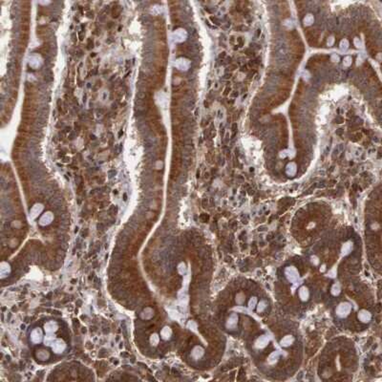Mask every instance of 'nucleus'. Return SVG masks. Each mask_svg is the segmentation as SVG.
<instances>
[{
    "instance_id": "b1692460",
    "label": "nucleus",
    "mask_w": 382,
    "mask_h": 382,
    "mask_svg": "<svg viewBox=\"0 0 382 382\" xmlns=\"http://www.w3.org/2000/svg\"><path fill=\"white\" fill-rule=\"evenodd\" d=\"M159 342H160V336H159V334L153 333L152 335L150 336V343H151V345H153V346H157V345L159 344Z\"/></svg>"
},
{
    "instance_id": "2eb2a0df",
    "label": "nucleus",
    "mask_w": 382,
    "mask_h": 382,
    "mask_svg": "<svg viewBox=\"0 0 382 382\" xmlns=\"http://www.w3.org/2000/svg\"><path fill=\"white\" fill-rule=\"evenodd\" d=\"M36 356H38V358L40 359V360H46V359L49 358L50 354L46 350L41 349V350H38V353H36Z\"/></svg>"
},
{
    "instance_id": "4be33fe9",
    "label": "nucleus",
    "mask_w": 382,
    "mask_h": 382,
    "mask_svg": "<svg viewBox=\"0 0 382 382\" xmlns=\"http://www.w3.org/2000/svg\"><path fill=\"white\" fill-rule=\"evenodd\" d=\"M256 307H257V311L261 313V312L266 311V307H268V303H266L265 300H262L258 303V306H256Z\"/></svg>"
},
{
    "instance_id": "9b49d317",
    "label": "nucleus",
    "mask_w": 382,
    "mask_h": 382,
    "mask_svg": "<svg viewBox=\"0 0 382 382\" xmlns=\"http://www.w3.org/2000/svg\"><path fill=\"white\" fill-rule=\"evenodd\" d=\"M44 329H45V332L47 333L55 332L56 329H57V324L56 322H54V321L47 322L45 325H44Z\"/></svg>"
},
{
    "instance_id": "9d476101",
    "label": "nucleus",
    "mask_w": 382,
    "mask_h": 382,
    "mask_svg": "<svg viewBox=\"0 0 382 382\" xmlns=\"http://www.w3.org/2000/svg\"><path fill=\"white\" fill-rule=\"evenodd\" d=\"M294 343V337L290 335V334H287V335H285L283 338L280 340V345L284 348H287L291 346L292 344Z\"/></svg>"
},
{
    "instance_id": "c85d7f7f",
    "label": "nucleus",
    "mask_w": 382,
    "mask_h": 382,
    "mask_svg": "<svg viewBox=\"0 0 382 382\" xmlns=\"http://www.w3.org/2000/svg\"><path fill=\"white\" fill-rule=\"evenodd\" d=\"M138 97H139V98H140V99H143V98H145V94H144L143 92H140V93H139V95H138Z\"/></svg>"
},
{
    "instance_id": "cd10ccee",
    "label": "nucleus",
    "mask_w": 382,
    "mask_h": 382,
    "mask_svg": "<svg viewBox=\"0 0 382 382\" xmlns=\"http://www.w3.org/2000/svg\"><path fill=\"white\" fill-rule=\"evenodd\" d=\"M311 263L313 264V266H317L319 264V259L316 257V256H312V257H311Z\"/></svg>"
},
{
    "instance_id": "a878e982",
    "label": "nucleus",
    "mask_w": 382,
    "mask_h": 382,
    "mask_svg": "<svg viewBox=\"0 0 382 382\" xmlns=\"http://www.w3.org/2000/svg\"><path fill=\"white\" fill-rule=\"evenodd\" d=\"M55 336H53V335H47V336H45V339H44V341H45V344L46 345H52L54 343V341H55Z\"/></svg>"
},
{
    "instance_id": "4468645a",
    "label": "nucleus",
    "mask_w": 382,
    "mask_h": 382,
    "mask_svg": "<svg viewBox=\"0 0 382 382\" xmlns=\"http://www.w3.org/2000/svg\"><path fill=\"white\" fill-rule=\"evenodd\" d=\"M52 220H53V215H52V213H50V212L45 213L42 216V218L40 219V224H42V226L49 224L52 222Z\"/></svg>"
},
{
    "instance_id": "6e6552de",
    "label": "nucleus",
    "mask_w": 382,
    "mask_h": 382,
    "mask_svg": "<svg viewBox=\"0 0 382 382\" xmlns=\"http://www.w3.org/2000/svg\"><path fill=\"white\" fill-rule=\"evenodd\" d=\"M42 337H43V333L39 328L35 329L32 332V333H31V340H32L33 343H35V344L39 343L41 340H42Z\"/></svg>"
},
{
    "instance_id": "a211bd4d",
    "label": "nucleus",
    "mask_w": 382,
    "mask_h": 382,
    "mask_svg": "<svg viewBox=\"0 0 382 382\" xmlns=\"http://www.w3.org/2000/svg\"><path fill=\"white\" fill-rule=\"evenodd\" d=\"M296 165L293 164V163H291V164H287V169H286V171H287V175H290V176H293L295 173H296Z\"/></svg>"
},
{
    "instance_id": "423d86ee",
    "label": "nucleus",
    "mask_w": 382,
    "mask_h": 382,
    "mask_svg": "<svg viewBox=\"0 0 382 382\" xmlns=\"http://www.w3.org/2000/svg\"><path fill=\"white\" fill-rule=\"evenodd\" d=\"M269 343V337L268 335H261L255 341V346L258 349H264L268 346Z\"/></svg>"
},
{
    "instance_id": "ddd939ff",
    "label": "nucleus",
    "mask_w": 382,
    "mask_h": 382,
    "mask_svg": "<svg viewBox=\"0 0 382 382\" xmlns=\"http://www.w3.org/2000/svg\"><path fill=\"white\" fill-rule=\"evenodd\" d=\"M10 271H11V268H10V265L6 262H3L1 264V268H0V272H1V277L4 278L5 276H7Z\"/></svg>"
},
{
    "instance_id": "0eeeda50",
    "label": "nucleus",
    "mask_w": 382,
    "mask_h": 382,
    "mask_svg": "<svg viewBox=\"0 0 382 382\" xmlns=\"http://www.w3.org/2000/svg\"><path fill=\"white\" fill-rule=\"evenodd\" d=\"M298 297L302 302H306L310 298V290L306 286H302L299 290H298Z\"/></svg>"
},
{
    "instance_id": "dca6fc26",
    "label": "nucleus",
    "mask_w": 382,
    "mask_h": 382,
    "mask_svg": "<svg viewBox=\"0 0 382 382\" xmlns=\"http://www.w3.org/2000/svg\"><path fill=\"white\" fill-rule=\"evenodd\" d=\"M245 294L242 291L238 292V293L236 294V297H235V302L237 303V305L242 306L245 303Z\"/></svg>"
},
{
    "instance_id": "20e7f679",
    "label": "nucleus",
    "mask_w": 382,
    "mask_h": 382,
    "mask_svg": "<svg viewBox=\"0 0 382 382\" xmlns=\"http://www.w3.org/2000/svg\"><path fill=\"white\" fill-rule=\"evenodd\" d=\"M66 348V344L62 339H56L54 343L52 344V349L55 353H62Z\"/></svg>"
},
{
    "instance_id": "5701e85b",
    "label": "nucleus",
    "mask_w": 382,
    "mask_h": 382,
    "mask_svg": "<svg viewBox=\"0 0 382 382\" xmlns=\"http://www.w3.org/2000/svg\"><path fill=\"white\" fill-rule=\"evenodd\" d=\"M41 209H42V206H41L40 205H35L34 206V208L32 209V211H31V216H32L33 218H35L38 215V213L41 211Z\"/></svg>"
},
{
    "instance_id": "412c9836",
    "label": "nucleus",
    "mask_w": 382,
    "mask_h": 382,
    "mask_svg": "<svg viewBox=\"0 0 382 382\" xmlns=\"http://www.w3.org/2000/svg\"><path fill=\"white\" fill-rule=\"evenodd\" d=\"M352 249H353V244L350 243V242H347V243H345L343 245V247H342V252H343V254H348Z\"/></svg>"
},
{
    "instance_id": "f03ea898",
    "label": "nucleus",
    "mask_w": 382,
    "mask_h": 382,
    "mask_svg": "<svg viewBox=\"0 0 382 382\" xmlns=\"http://www.w3.org/2000/svg\"><path fill=\"white\" fill-rule=\"evenodd\" d=\"M284 273L287 281H290V283H295V282L299 279V272L298 269L293 266H287L284 270Z\"/></svg>"
},
{
    "instance_id": "bb28decb",
    "label": "nucleus",
    "mask_w": 382,
    "mask_h": 382,
    "mask_svg": "<svg viewBox=\"0 0 382 382\" xmlns=\"http://www.w3.org/2000/svg\"><path fill=\"white\" fill-rule=\"evenodd\" d=\"M312 21H313V17H311V14H308V17H305V19H304V22H305V24H307V25L311 24V23H312Z\"/></svg>"
},
{
    "instance_id": "6ab92c4d",
    "label": "nucleus",
    "mask_w": 382,
    "mask_h": 382,
    "mask_svg": "<svg viewBox=\"0 0 382 382\" xmlns=\"http://www.w3.org/2000/svg\"><path fill=\"white\" fill-rule=\"evenodd\" d=\"M340 291H341V287H340V285L338 283H334L332 285V287H331V293L333 296H337L340 293Z\"/></svg>"
},
{
    "instance_id": "f3484780",
    "label": "nucleus",
    "mask_w": 382,
    "mask_h": 382,
    "mask_svg": "<svg viewBox=\"0 0 382 382\" xmlns=\"http://www.w3.org/2000/svg\"><path fill=\"white\" fill-rule=\"evenodd\" d=\"M278 358H279V353H278L277 352L271 353L268 357V363L270 364V365L275 364L277 362V360H278Z\"/></svg>"
},
{
    "instance_id": "39448f33",
    "label": "nucleus",
    "mask_w": 382,
    "mask_h": 382,
    "mask_svg": "<svg viewBox=\"0 0 382 382\" xmlns=\"http://www.w3.org/2000/svg\"><path fill=\"white\" fill-rule=\"evenodd\" d=\"M358 320L362 323H369L371 320V313L367 310H360L357 313Z\"/></svg>"
},
{
    "instance_id": "7ed1b4c3",
    "label": "nucleus",
    "mask_w": 382,
    "mask_h": 382,
    "mask_svg": "<svg viewBox=\"0 0 382 382\" xmlns=\"http://www.w3.org/2000/svg\"><path fill=\"white\" fill-rule=\"evenodd\" d=\"M238 320H239V317H238L237 313H235V312L231 313V314H230L227 319V322H226L227 329H229V331H233V329H235L237 327V325H238Z\"/></svg>"
},
{
    "instance_id": "f257e3e1",
    "label": "nucleus",
    "mask_w": 382,
    "mask_h": 382,
    "mask_svg": "<svg viewBox=\"0 0 382 382\" xmlns=\"http://www.w3.org/2000/svg\"><path fill=\"white\" fill-rule=\"evenodd\" d=\"M352 311V305L349 302H342L338 304V306L335 308V314L339 318H345L347 317L350 312Z\"/></svg>"
},
{
    "instance_id": "aec40b11",
    "label": "nucleus",
    "mask_w": 382,
    "mask_h": 382,
    "mask_svg": "<svg viewBox=\"0 0 382 382\" xmlns=\"http://www.w3.org/2000/svg\"><path fill=\"white\" fill-rule=\"evenodd\" d=\"M257 304H258L257 297H255V296L250 297V299L248 300V308L250 311H253L256 308V306H257Z\"/></svg>"
},
{
    "instance_id": "1a4fd4ad",
    "label": "nucleus",
    "mask_w": 382,
    "mask_h": 382,
    "mask_svg": "<svg viewBox=\"0 0 382 382\" xmlns=\"http://www.w3.org/2000/svg\"><path fill=\"white\" fill-rule=\"evenodd\" d=\"M205 354V350H203L201 346H196L193 348L191 352V357L194 360H198L203 356Z\"/></svg>"
},
{
    "instance_id": "f8f14e48",
    "label": "nucleus",
    "mask_w": 382,
    "mask_h": 382,
    "mask_svg": "<svg viewBox=\"0 0 382 382\" xmlns=\"http://www.w3.org/2000/svg\"><path fill=\"white\" fill-rule=\"evenodd\" d=\"M172 335V329L170 327L165 326L161 329V337L163 338L164 340H168Z\"/></svg>"
},
{
    "instance_id": "393cba45",
    "label": "nucleus",
    "mask_w": 382,
    "mask_h": 382,
    "mask_svg": "<svg viewBox=\"0 0 382 382\" xmlns=\"http://www.w3.org/2000/svg\"><path fill=\"white\" fill-rule=\"evenodd\" d=\"M178 271H179V273L182 274V275L186 273V266H185V263H181L179 266H178Z\"/></svg>"
}]
</instances>
